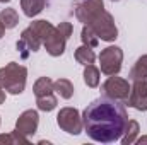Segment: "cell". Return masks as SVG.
<instances>
[{
  "mask_svg": "<svg viewBox=\"0 0 147 145\" xmlns=\"http://www.w3.org/2000/svg\"><path fill=\"white\" fill-rule=\"evenodd\" d=\"M128 121L127 109L120 101L99 97L87 104L82 113V125L86 133L101 144H111L121 138Z\"/></svg>",
  "mask_w": 147,
  "mask_h": 145,
  "instance_id": "1",
  "label": "cell"
},
{
  "mask_svg": "<svg viewBox=\"0 0 147 145\" xmlns=\"http://www.w3.org/2000/svg\"><path fill=\"white\" fill-rule=\"evenodd\" d=\"M26 80H28V68L16 62H10L0 68V87L9 94L17 96L24 92Z\"/></svg>",
  "mask_w": 147,
  "mask_h": 145,
  "instance_id": "2",
  "label": "cell"
},
{
  "mask_svg": "<svg viewBox=\"0 0 147 145\" xmlns=\"http://www.w3.org/2000/svg\"><path fill=\"white\" fill-rule=\"evenodd\" d=\"M84 26H89L96 36L103 41H115L118 38V29H116V24H115V19L110 12L103 10L101 14H98L89 24H84Z\"/></svg>",
  "mask_w": 147,
  "mask_h": 145,
  "instance_id": "3",
  "label": "cell"
},
{
  "mask_svg": "<svg viewBox=\"0 0 147 145\" xmlns=\"http://www.w3.org/2000/svg\"><path fill=\"white\" fill-rule=\"evenodd\" d=\"M101 91H103L105 97H108V99L127 103L128 94H130V84H128V80H125L121 77L110 75L106 79V82L101 85Z\"/></svg>",
  "mask_w": 147,
  "mask_h": 145,
  "instance_id": "4",
  "label": "cell"
},
{
  "mask_svg": "<svg viewBox=\"0 0 147 145\" xmlns=\"http://www.w3.org/2000/svg\"><path fill=\"white\" fill-rule=\"evenodd\" d=\"M123 51L118 46H108L99 53V67L105 75H118L121 70Z\"/></svg>",
  "mask_w": 147,
  "mask_h": 145,
  "instance_id": "5",
  "label": "cell"
},
{
  "mask_svg": "<svg viewBox=\"0 0 147 145\" xmlns=\"http://www.w3.org/2000/svg\"><path fill=\"white\" fill-rule=\"evenodd\" d=\"M57 123L69 135H79L84 130L82 116L75 108H62L57 114Z\"/></svg>",
  "mask_w": 147,
  "mask_h": 145,
  "instance_id": "6",
  "label": "cell"
},
{
  "mask_svg": "<svg viewBox=\"0 0 147 145\" xmlns=\"http://www.w3.org/2000/svg\"><path fill=\"white\" fill-rule=\"evenodd\" d=\"M103 10H105V2L103 0H82L75 9V17L80 22L89 24Z\"/></svg>",
  "mask_w": 147,
  "mask_h": 145,
  "instance_id": "7",
  "label": "cell"
},
{
  "mask_svg": "<svg viewBox=\"0 0 147 145\" xmlns=\"http://www.w3.org/2000/svg\"><path fill=\"white\" fill-rule=\"evenodd\" d=\"M127 104L137 111H147V80H134Z\"/></svg>",
  "mask_w": 147,
  "mask_h": 145,
  "instance_id": "8",
  "label": "cell"
},
{
  "mask_svg": "<svg viewBox=\"0 0 147 145\" xmlns=\"http://www.w3.org/2000/svg\"><path fill=\"white\" fill-rule=\"evenodd\" d=\"M41 44H43V43H41L39 36H38L31 28H26V29L21 33V39L17 41V50L21 51L22 58H28L29 53H34V51L39 50Z\"/></svg>",
  "mask_w": 147,
  "mask_h": 145,
  "instance_id": "9",
  "label": "cell"
},
{
  "mask_svg": "<svg viewBox=\"0 0 147 145\" xmlns=\"http://www.w3.org/2000/svg\"><path fill=\"white\" fill-rule=\"evenodd\" d=\"M38 125H39V114L34 109H28L24 111L19 118H17V123H16V130L19 133H22L24 137H29V135H34L38 130Z\"/></svg>",
  "mask_w": 147,
  "mask_h": 145,
  "instance_id": "10",
  "label": "cell"
},
{
  "mask_svg": "<svg viewBox=\"0 0 147 145\" xmlns=\"http://www.w3.org/2000/svg\"><path fill=\"white\" fill-rule=\"evenodd\" d=\"M43 46L46 48V51H48L51 56H60V55H63V51H65L67 39L62 36V34L58 33V29L55 28V31L50 34V38L43 43Z\"/></svg>",
  "mask_w": 147,
  "mask_h": 145,
  "instance_id": "11",
  "label": "cell"
},
{
  "mask_svg": "<svg viewBox=\"0 0 147 145\" xmlns=\"http://www.w3.org/2000/svg\"><path fill=\"white\" fill-rule=\"evenodd\" d=\"M139 132H140V126H139V123L135 121V119H128L127 121V125H125V130H123V135H121V144L123 145H130L134 144L135 140H137V135H139Z\"/></svg>",
  "mask_w": 147,
  "mask_h": 145,
  "instance_id": "12",
  "label": "cell"
},
{
  "mask_svg": "<svg viewBox=\"0 0 147 145\" xmlns=\"http://www.w3.org/2000/svg\"><path fill=\"white\" fill-rule=\"evenodd\" d=\"M29 28L39 36L41 43H45V41L50 38V34L55 31V26H53L51 22H48V21H34V22H31Z\"/></svg>",
  "mask_w": 147,
  "mask_h": 145,
  "instance_id": "13",
  "label": "cell"
},
{
  "mask_svg": "<svg viewBox=\"0 0 147 145\" xmlns=\"http://www.w3.org/2000/svg\"><path fill=\"white\" fill-rule=\"evenodd\" d=\"M46 5V0H21V9L28 17L38 15Z\"/></svg>",
  "mask_w": 147,
  "mask_h": 145,
  "instance_id": "14",
  "label": "cell"
},
{
  "mask_svg": "<svg viewBox=\"0 0 147 145\" xmlns=\"http://www.w3.org/2000/svg\"><path fill=\"white\" fill-rule=\"evenodd\" d=\"M74 56H75L77 63H80V65H84V67H86V65L94 63V60H96V55H94L92 48H89V46H86V44L79 46V48L75 50Z\"/></svg>",
  "mask_w": 147,
  "mask_h": 145,
  "instance_id": "15",
  "label": "cell"
},
{
  "mask_svg": "<svg viewBox=\"0 0 147 145\" xmlns=\"http://www.w3.org/2000/svg\"><path fill=\"white\" fill-rule=\"evenodd\" d=\"M53 91L63 97V99H70L74 96V84L69 80V79H58L53 82Z\"/></svg>",
  "mask_w": 147,
  "mask_h": 145,
  "instance_id": "16",
  "label": "cell"
},
{
  "mask_svg": "<svg viewBox=\"0 0 147 145\" xmlns=\"http://www.w3.org/2000/svg\"><path fill=\"white\" fill-rule=\"evenodd\" d=\"M132 80H147V55H142L130 70Z\"/></svg>",
  "mask_w": 147,
  "mask_h": 145,
  "instance_id": "17",
  "label": "cell"
},
{
  "mask_svg": "<svg viewBox=\"0 0 147 145\" xmlns=\"http://www.w3.org/2000/svg\"><path fill=\"white\" fill-rule=\"evenodd\" d=\"M33 92H34L36 97L53 92V80L50 77H39L34 82V85H33Z\"/></svg>",
  "mask_w": 147,
  "mask_h": 145,
  "instance_id": "18",
  "label": "cell"
},
{
  "mask_svg": "<svg viewBox=\"0 0 147 145\" xmlns=\"http://www.w3.org/2000/svg\"><path fill=\"white\" fill-rule=\"evenodd\" d=\"M84 82L91 89L98 87L99 85V68L94 67L92 63L91 65H86V68H84Z\"/></svg>",
  "mask_w": 147,
  "mask_h": 145,
  "instance_id": "19",
  "label": "cell"
},
{
  "mask_svg": "<svg viewBox=\"0 0 147 145\" xmlns=\"http://www.w3.org/2000/svg\"><path fill=\"white\" fill-rule=\"evenodd\" d=\"M0 21L3 22L5 29H12V28L17 26V22H19V15H17L16 9H3V10L0 12Z\"/></svg>",
  "mask_w": 147,
  "mask_h": 145,
  "instance_id": "20",
  "label": "cell"
},
{
  "mask_svg": "<svg viewBox=\"0 0 147 145\" xmlns=\"http://www.w3.org/2000/svg\"><path fill=\"white\" fill-rule=\"evenodd\" d=\"M36 104H38V109L39 111L50 113V111H53V109L57 108V97L53 96V92L45 94V96H39V97H36Z\"/></svg>",
  "mask_w": 147,
  "mask_h": 145,
  "instance_id": "21",
  "label": "cell"
},
{
  "mask_svg": "<svg viewBox=\"0 0 147 145\" xmlns=\"http://www.w3.org/2000/svg\"><path fill=\"white\" fill-rule=\"evenodd\" d=\"M80 39H82V44L89 46V48H98L99 44V38L96 36V33L89 28V26H84L82 28V33H80Z\"/></svg>",
  "mask_w": 147,
  "mask_h": 145,
  "instance_id": "22",
  "label": "cell"
},
{
  "mask_svg": "<svg viewBox=\"0 0 147 145\" xmlns=\"http://www.w3.org/2000/svg\"><path fill=\"white\" fill-rule=\"evenodd\" d=\"M0 142H9V144H29L28 137H24V135L19 133L17 130H14L10 135H0Z\"/></svg>",
  "mask_w": 147,
  "mask_h": 145,
  "instance_id": "23",
  "label": "cell"
},
{
  "mask_svg": "<svg viewBox=\"0 0 147 145\" xmlns=\"http://www.w3.org/2000/svg\"><path fill=\"white\" fill-rule=\"evenodd\" d=\"M57 29H58V33L65 38V39H69V38L72 36V33H74V28H72L70 22H60V24L57 26Z\"/></svg>",
  "mask_w": 147,
  "mask_h": 145,
  "instance_id": "24",
  "label": "cell"
},
{
  "mask_svg": "<svg viewBox=\"0 0 147 145\" xmlns=\"http://www.w3.org/2000/svg\"><path fill=\"white\" fill-rule=\"evenodd\" d=\"M5 103V91L0 87V104H3Z\"/></svg>",
  "mask_w": 147,
  "mask_h": 145,
  "instance_id": "25",
  "label": "cell"
},
{
  "mask_svg": "<svg viewBox=\"0 0 147 145\" xmlns=\"http://www.w3.org/2000/svg\"><path fill=\"white\" fill-rule=\"evenodd\" d=\"M5 34V26H3V22L0 21V39H2V36Z\"/></svg>",
  "mask_w": 147,
  "mask_h": 145,
  "instance_id": "26",
  "label": "cell"
},
{
  "mask_svg": "<svg viewBox=\"0 0 147 145\" xmlns=\"http://www.w3.org/2000/svg\"><path fill=\"white\" fill-rule=\"evenodd\" d=\"M135 142H137V144H144V142H147V137H142V138H137Z\"/></svg>",
  "mask_w": 147,
  "mask_h": 145,
  "instance_id": "27",
  "label": "cell"
},
{
  "mask_svg": "<svg viewBox=\"0 0 147 145\" xmlns=\"http://www.w3.org/2000/svg\"><path fill=\"white\" fill-rule=\"evenodd\" d=\"M0 2H3V3H9V2H10V0H0Z\"/></svg>",
  "mask_w": 147,
  "mask_h": 145,
  "instance_id": "28",
  "label": "cell"
},
{
  "mask_svg": "<svg viewBox=\"0 0 147 145\" xmlns=\"http://www.w3.org/2000/svg\"><path fill=\"white\" fill-rule=\"evenodd\" d=\"M113 2H118V0H113Z\"/></svg>",
  "mask_w": 147,
  "mask_h": 145,
  "instance_id": "29",
  "label": "cell"
}]
</instances>
